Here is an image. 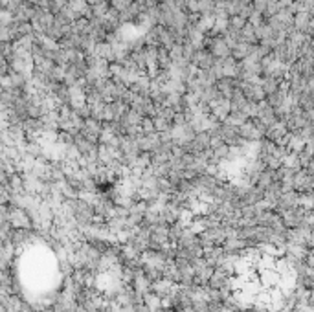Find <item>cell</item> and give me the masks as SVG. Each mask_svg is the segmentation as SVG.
<instances>
[{
  "label": "cell",
  "instance_id": "obj_4",
  "mask_svg": "<svg viewBox=\"0 0 314 312\" xmlns=\"http://www.w3.org/2000/svg\"><path fill=\"white\" fill-rule=\"evenodd\" d=\"M100 132H101V122L94 120V118H86L83 123V129L79 130L81 136H84L86 140H90V142H96V144H98Z\"/></svg>",
  "mask_w": 314,
  "mask_h": 312
},
{
  "label": "cell",
  "instance_id": "obj_20",
  "mask_svg": "<svg viewBox=\"0 0 314 312\" xmlns=\"http://www.w3.org/2000/svg\"><path fill=\"white\" fill-rule=\"evenodd\" d=\"M108 2H96V4H92L90 6V19H103L105 17V13L108 11Z\"/></svg>",
  "mask_w": 314,
  "mask_h": 312
},
{
  "label": "cell",
  "instance_id": "obj_8",
  "mask_svg": "<svg viewBox=\"0 0 314 312\" xmlns=\"http://www.w3.org/2000/svg\"><path fill=\"white\" fill-rule=\"evenodd\" d=\"M241 94H243L248 101H263V99H265V92L261 88V84H250L241 81Z\"/></svg>",
  "mask_w": 314,
  "mask_h": 312
},
{
  "label": "cell",
  "instance_id": "obj_31",
  "mask_svg": "<svg viewBox=\"0 0 314 312\" xmlns=\"http://www.w3.org/2000/svg\"><path fill=\"white\" fill-rule=\"evenodd\" d=\"M74 112H76L79 118H83V120H86V118H90V107L86 105V103H83L81 107L74 108Z\"/></svg>",
  "mask_w": 314,
  "mask_h": 312
},
{
  "label": "cell",
  "instance_id": "obj_32",
  "mask_svg": "<svg viewBox=\"0 0 314 312\" xmlns=\"http://www.w3.org/2000/svg\"><path fill=\"white\" fill-rule=\"evenodd\" d=\"M13 22V13H9L8 9L0 8V24H11Z\"/></svg>",
  "mask_w": 314,
  "mask_h": 312
},
{
  "label": "cell",
  "instance_id": "obj_25",
  "mask_svg": "<svg viewBox=\"0 0 314 312\" xmlns=\"http://www.w3.org/2000/svg\"><path fill=\"white\" fill-rule=\"evenodd\" d=\"M0 42H13L11 24H0Z\"/></svg>",
  "mask_w": 314,
  "mask_h": 312
},
{
  "label": "cell",
  "instance_id": "obj_2",
  "mask_svg": "<svg viewBox=\"0 0 314 312\" xmlns=\"http://www.w3.org/2000/svg\"><path fill=\"white\" fill-rule=\"evenodd\" d=\"M292 189L299 191V193H311L313 191V175H309L303 167L294 171V175H292Z\"/></svg>",
  "mask_w": 314,
  "mask_h": 312
},
{
  "label": "cell",
  "instance_id": "obj_23",
  "mask_svg": "<svg viewBox=\"0 0 314 312\" xmlns=\"http://www.w3.org/2000/svg\"><path fill=\"white\" fill-rule=\"evenodd\" d=\"M215 2L213 0H199L197 2V13L199 15H213Z\"/></svg>",
  "mask_w": 314,
  "mask_h": 312
},
{
  "label": "cell",
  "instance_id": "obj_14",
  "mask_svg": "<svg viewBox=\"0 0 314 312\" xmlns=\"http://www.w3.org/2000/svg\"><path fill=\"white\" fill-rule=\"evenodd\" d=\"M250 46H252V44H246V42H241V41H239L237 44L231 48V54L230 55L237 62L243 61L245 57H248V55H250Z\"/></svg>",
  "mask_w": 314,
  "mask_h": 312
},
{
  "label": "cell",
  "instance_id": "obj_34",
  "mask_svg": "<svg viewBox=\"0 0 314 312\" xmlns=\"http://www.w3.org/2000/svg\"><path fill=\"white\" fill-rule=\"evenodd\" d=\"M9 70H11V66H9V62L6 61V59H4L2 55H0V77H2V76H6V74H8Z\"/></svg>",
  "mask_w": 314,
  "mask_h": 312
},
{
  "label": "cell",
  "instance_id": "obj_12",
  "mask_svg": "<svg viewBox=\"0 0 314 312\" xmlns=\"http://www.w3.org/2000/svg\"><path fill=\"white\" fill-rule=\"evenodd\" d=\"M191 144L195 152L208 151V149H209V136H208V132H197V134L193 136Z\"/></svg>",
  "mask_w": 314,
  "mask_h": 312
},
{
  "label": "cell",
  "instance_id": "obj_17",
  "mask_svg": "<svg viewBox=\"0 0 314 312\" xmlns=\"http://www.w3.org/2000/svg\"><path fill=\"white\" fill-rule=\"evenodd\" d=\"M200 101L202 103H211L213 99H217V98H221V94H219V90H217V86L215 84H211V86H204L202 88V92H200Z\"/></svg>",
  "mask_w": 314,
  "mask_h": 312
},
{
  "label": "cell",
  "instance_id": "obj_19",
  "mask_svg": "<svg viewBox=\"0 0 314 312\" xmlns=\"http://www.w3.org/2000/svg\"><path fill=\"white\" fill-rule=\"evenodd\" d=\"M261 88L265 92V98H267L268 94H272V92L279 90V81H277L276 77H263V81H261Z\"/></svg>",
  "mask_w": 314,
  "mask_h": 312
},
{
  "label": "cell",
  "instance_id": "obj_24",
  "mask_svg": "<svg viewBox=\"0 0 314 312\" xmlns=\"http://www.w3.org/2000/svg\"><path fill=\"white\" fill-rule=\"evenodd\" d=\"M228 30V19H215L213 28L208 35H224Z\"/></svg>",
  "mask_w": 314,
  "mask_h": 312
},
{
  "label": "cell",
  "instance_id": "obj_36",
  "mask_svg": "<svg viewBox=\"0 0 314 312\" xmlns=\"http://www.w3.org/2000/svg\"><path fill=\"white\" fill-rule=\"evenodd\" d=\"M24 2H26V4H31V6H35V2H37V0H24Z\"/></svg>",
  "mask_w": 314,
  "mask_h": 312
},
{
  "label": "cell",
  "instance_id": "obj_16",
  "mask_svg": "<svg viewBox=\"0 0 314 312\" xmlns=\"http://www.w3.org/2000/svg\"><path fill=\"white\" fill-rule=\"evenodd\" d=\"M213 22H215V17L213 15H199V21H197V28H199L204 35H208L211 28H213Z\"/></svg>",
  "mask_w": 314,
  "mask_h": 312
},
{
  "label": "cell",
  "instance_id": "obj_37",
  "mask_svg": "<svg viewBox=\"0 0 314 312\" xmlns=\"http://www.w3.org/2000/svg\"><path fill=\"white\" fill-rule=\"evenodd\" d=\"M215 4H221V2H226V0H213Z\"/></svg>",
  "mask_w": 314,
  "mask_h": 312
},
{
  "label": "cell",
  "instance_id": "obj_28",
  "mask_svg": "<svg viewBox=\"0 0 314 312\" xmlns=\"http://www.w3.org/2000/svg\"><path fill=\"white\" fill-rule=\"evenodd\" d=\"M130 2H132V0H108V6L120 13V11H125V9L129 8Z\"/></svg>",
  "mask_w": 314,
  "mask_h": 312
},
{
  "label": "cell",
  "instance_id": "obj_1",
  "mask_svg": "<svg viewBox=\"0 0 314 312\" xmlns=\"http://www.w3.org/2000/svg\"><path fill=\"white\" fill-rule=\"evenodd\" d=\"M208 108H209V116L219 123H222L230 114V99L217 98L211 103H208Z\"/></svg>",
  "mask_w": 314,
  "mask_h": 312
},
{
  "label": "cell",
  "instance_id": "obj_13",
  "mask_svg": "<svg viewBox=\"0 0 314 312\" xmlns=\"http://www.w3.org/2000/svg\"><path fill=\"white\" fill-rule=\"evenodd\" d=\"M239 41L241 42H246V44H255L257 42V39H255V28H253L252 24L246 22L243 26V30L239 31Z\"/></svg>",
  "mask_w": 314,
  "mask_h": 312
},
{
  "label": "cell",
  "instance_id": "obj_27",
  "mask_svg": "<svg viewBox=\"0 0 314 312\" xmlns=\"http://www.w3.org/2000/svg\"><path fill=\"white\" fill-rule=\"evenodd\" d=\"M153 125H154V132H164V130L171 129V123L166 122L160 116H154L153 118Z\"/></svg>",
  "mask_w": 314,
  "mask_h": 312
},
{
  "label": "cell",
  "instance_id": "obj_3",
  "mask_svg": "<svg viewBox=\"0 0 314 312\" xmlns=\"http://www.w3.org/2000/svg\"><path fill=\"white\" fill-rule=\"evenodd\" d=\"M215 86H217V90L221 94V98L230 99L235 92L241 90V81H239L237 77H221V79H217Z\"/></svg>",
  "mask_w": 314,
  "mask_h": 312
},
{
  "label": "cell",
  "instance_id": "obj_9",
  "mask_svg": "<svg viewBox=\"0 0 314 312\" xmlns=\"http://www.w3.org/2000/svg\"><path fill=\"white\" fill-rule=\"evenodd\" d=\"M285 136H287V127H285V123L279 122V120H276L270 127H267V132H265V138H267L268 142H274V144Z\"/></svg>",
  "mask_w": 314,
  "mask_h": 312
},
{
  "label": "cell",
  "instance_id": "obj_38",
  "mask_svg": "<svg viewBox=\"0 0 314 312\" xmlns=\"http://www.w3.org/2000/svg\"><path fill=\"white\" fill-rule=\"evenodd\" d=\"M156 2H158V4H160V2H164V0H156Z\"/></svg>",
  "mask_w": 314,
  "mask_h": 312
},
{
  "label": "cell",
  "instance_id": "obj_26",
  "mask_svg": "<svg viewBox=\"0 0 314 312\" xmlns=\"http://www.w3.org/2000/svg\"><path fill=\"white\" fill-rule=\"evenodd\" d=\"M228 151H230V145L226 144H221L219 147H215V149H211V152H213V156L217 158L219 162H224L226 160V156H228Z\"/></svg>",
  "mask_w": 314,
  "mask_h": 312
},
{
  "label": "cell",
  "instance_id": "obj_33",
  "mask_svg": "<svg viewBox=\"0 0 314 312\" xmlns=\"http://www.w3.org/2000/svg\"><path fill=\"white\" fill-rule=\"evenodd\" d=\"M252 2V8L253 11H257V13H265V8H267V0H250Z\"/></svg>",
  "mask_w": 314,
  "mask_h": 312
},
{
  "label": "cell",
  "instance_id": "obj_18",
  "mask_svg": "<svg viewBox=\"0 0 314 312\" xmlns=\"http://www.w3.org/2000/svg\"><path fill=\"white\" fill-rule=\"evenodd\" d=\"M272 184H274V173H272L270 169H265V171L257 176V180H255V186L261 187L263 191L267 189L268 186H272Z\"/></svg>",
  "mask_w": 314,
  "mask_h": 312
},
{
  "label": "cell",
  "instance_id": "obj_7",
  "mask_svg": "<svg viewBox=\"0 0 314 312\" xmlns=\"http://www.w3.org/2000/svg\"><path fill=\"white\" fill-rule=\"evenodd\" d=\"M215 62V57L209 52H208L206 48H200V50H197L195 52V55H193L191 59V64H195L197 66V70H208L211 68Z\"/></svg>",
  "mask_w": 314,
  "mask_h": 312
},
{
  "label": "cell",
  "instance_id": "obj_22",
  "mask_svg": "<svg viewBox=\"0 0 314 312\" xmlns=\"http://www.w3.org/2000/svg\"><path fill=\"white\" fill-rule=\"evenodd\" d=\"M246 24L245 19H241L239 15L235 17H230L228 19V30L226 31H231V33H235V35H239V31L243 30V26Z\"/></svg>",
  "mask_w": 314,
  "mask_h": 312
},
{
  "label": "cell",
  "instance_id": "obj_11",
  "mask_svg": "<svg viewBox=\"0 0 314 312\" xmlns=\"http://www.w3.org/2000/svg\"><path fill=\"white\" fill-rule=\"evenodd\" d=\"M221 68H222V77H237V70H239V62L228 55L221 59Z\"/></svg>",
  "mask_w": 314,
  "mask_h": 312
},
{
  "label": "cell",
  "instance_id": "obj_10",
  "mask_svg": "<svg viewBox=\"0 0 314 312\" xmlns=\"http://www.w3.org/2000/svg\"><path fill=\"white\" fill-rule=\"evenodd\" d=\"M101 26H103V30L107 31H118L120 30V19H118V11L112 8H108V11L105 13V17L101 19Z\"/></svg>",
  "mask_w": 314,
  "mask_h": 312
},
{
  "label": "cell",
  "instance_id": "obj_6",
  "mask_svg": "<svg viewBox=\"0 0 314 312\" xmlns=\"http://www.w3.org/2000/svg\"><path fill=\"white\" fill-rule=\"evenodd\" d=\"M255 118H257L265 127H270L272 123L276 122V112H274V108L263 99V101H257V114H255Z\"/></svg>",
  "mask_w": 314,
  "mask_h": 312
},
{
  "label": "cell",
  "instance_id": "obj_5",
  "mask_svg": "<svg viewBox=\"0 0 314 312\" xmlns=\"http://www.w3.org/2000/svg\"><path fill=\"white\" fill-rule=\"evenodd\" d=\"M294 30L301 31V33H305V35H313V15L311 13H307V11H299L294 15Z\"/></svg>",
  "mask_w": 314,
  "mask_h": 312
},
{
  "label": "cell",
  "instance_id": "obj_15",
  "mask_svg": "<svg viewBox=\"0 0 314 312\" xmlns=\"http://www.w3.org/2000/svg\"><path fill=\"white\" fill-rule=\"evenodd\" d=\"M287 94L289 92H285V90H276V92H272V94H268L267 98H265V101H267L270 107L276 110L277 107H281V103L285 101V98H287Z\"/></svg>",
  "mask_w": 314,
  "mask_h": 312
},
{
  "label": "cell",
  "instance_id": "obj_21",
  "mask_svg": "<svg viewBox=\"0 0 314 312\" xmlns=\"http://www.w3.org/2000/svg\"><path fill=\"white\" fill-rule=\"evenodd\" d=\"M156 66L158 70H169L171 68V59L166 48H158V57H156Z\"/></svg>",
  "mask_w": 314,
  "mask_h": 312
},
{
  "label": "cell",
  "instance_id": "obj_29",
  "mask_svg": "<svg viewBox=\"0 0 314 312\" xmlns=\"http://www.w3.org/2000/svg\"><path fill=\"white\" fill-rule=\"evenodd\" d=\"M140 127H142V132H144V134H153V132H154L153 118H147V116H144V118H142V122H140Z\"/></svg>",
  "mask_w": 314,
  "mask_h": 312
},
{
  "label": "cell",
  "instance_id": "obj_30",
  "mask_svg": "<svg viewBox=\"0 0 314 312\" xmlns=\"http://www.w3.org/2000/svg\"><path fill=\"white\" fill-rule=\"evenodd\" d=\"M248 24H252L253 28H257L259 24H263L265 22V17L261 15V13H257V11H252V15L248 17V21H246Z\"/></svg>",
  "mask_w": 314,
  "mask_h": 312
},
{
  "label": "cell",
  "instance_id": "obj_35",
  "mask_svg": "<svg viewBox=\"0 0 314 312\" xmlns=\"http://www.w3.org/2000/svg\"><path fill=\"white\" fill-rule=\"evenodd\" d=\"M176 4H178V6H180V8L184 9V4H186V0H175Z\"/></svg>",
  "mask_w": 314,
  "mask_h": 312
}]
</instances>
